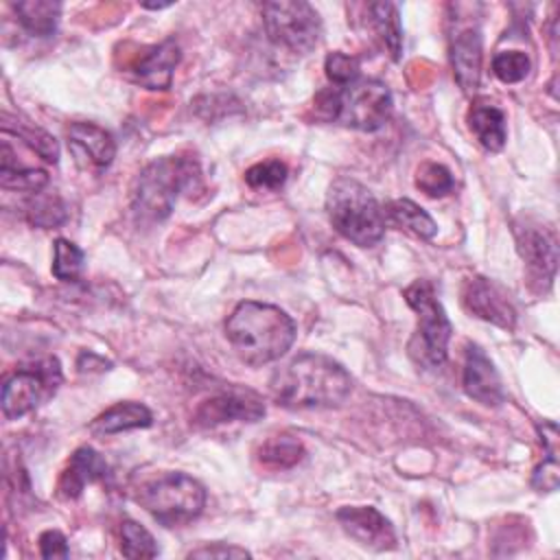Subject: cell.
Segmentation results:
<instances>
[{
    "mask_svg": "<svg viewBox=\"0 0 560 560\" xmlns=\"http://www.w3.org/2000/svg\"><path fill=\"white\" fill-rule=\"evenodd\" d=\"M352 378L341 363L319 352H302L269 378L273 400L287 409H324L341 405Z\"/></svg>",
    "mask_w": 560,
    "mask_h": 560,
    "instance_id": "obj_1",
    "label": "cell"
},
{
    "mask_svg": "<svg viewBox=\"0 0 560 560\" xmlns=\"http://www.w3.org/2000/svg\"><path fill=\"white\" fill-rule=\"evenodd\" d=\"M225 337L243 363L258 368L287 354L295 339V322L273 304L245 300L230 313Z\"/></svg>",
    "mask_w": 560,
    "mask_h": 560,
    "instance_id": "obj_2",
    "label": "cell"
},
{
    "mask_svg": "<svg viewBox=\"0 0 560 560\" xmlns=\"http://www.w3.org/2000/svg\"><path fill=\"white\" fill-rule=\"evenodd\" d=\"M199 164L195 158L164 155L147 164L133 182L131 210L142 223L164 221L179 192L199 182Z\"/></svg>",
    "mask_w": 560,
    "mask_h": 560,
    "instance_id": "obj_3",
    "label": "cell"
},
{
    "mask_svg": "<svg viewBox=\"0 0 560 560\" xmlns=\"http://www.w3.org/2000/svg\"><path fill=\"white\" fill-rule=\"evenodd\" d=\"M392 92L376 79L354 81L346 88H326L315 96V116L337 120L359 131L381 129L392 114Z\"/></svg>",
    "mask_w": 560,
    "mask_h": 560,
    "instance_id": "obj_4",
    "label": "cell"
},
{
    "mask_svg": "<svg viewBox=\"0 0 560 560\" xmlns=\"http://www.w3.org/2000/svg\"><path fill=\"white\" fill-rule=\"evenodd\" d=\"M332 228L359 247H374L385 234V214L376 197L357 179L339 177L326 195Z\"/></svg>",
    "mask_w": 560,
    "mask_h": 560,
    "instance_id": "obj_5",
    "label": "cell"
},
{
    "mask_svg": "<svg viewBox=\"0 0 560 560\" xmlns=\"http://www.w3.org/2000/svg\"><path fill=\"white\" fill-rule=\"evenodd\" d=\"M405 302L416 311L418 326L409 341V357L422 368H440L448 354V339L453 326L435 298L429 280H416L405 289Z\"/></svg>",
    "mask_w": 560,
    "mask_h": 560,
    "instance_id": "obj_6",
    "label": "cell"
},
{
    "mask_svg": "<svg viewBox=\"0 0 560 560\" xmlns=\"http://www.w3.org/2000/svg\"><path fill=\"white\" fill-rule=\"evenodd\" d=\"M140 505L164 527L195 521L206 505L203 486L184 472H164L140 488Z\"/></svg>",
    "mask_w": 560,
    "mask_h": 560,
    "instance_id": "obj_7",
    "label": "cell"
},
{
    "mask_svg": "<svg viewBox=\"0 0 560 560\" xmlns=\"http://www.w3.org/2000/svg\"><path fill=\"white\" fill-rule=\"evenodd\" d=\"M61 383V365L55 357L37 359L18 368L2 383V413L7 420H18L35 411L48 400Z\"/></svg>",
    "mask_w": 560,
    "mask_h": 560,
    "instance_id": "obj_8",
    "label": "cell"
},
{
    "mask_svg": "<svg viewBox=\"0 0 560 560\" xmlns=\"http://www.w3.org/2000/svg\"><path fill=\"white\" fill-rule=\"evenodd\" d=\"M262 24L273 44L295 55L311 52L322 35V20L317 11L302 0L265 2Z\"/></svg>",
    "mask_w": 560,
    "mask_h": 560,
    "instance_id": "obj_9",
    "label": "cell"
},
{
    "mask_svg": "<svg viewBox=\"0 0 560 560\" xmlns=\"http://www.w3.org/2000/svg\"><path fill=\"white\" fill-rule=\"evenodd\" d=\"M516 247L521 258L527 265V273L532 282H536L538 291H549L556 278L558 267V238L551 230L525 223L516 225Z\"/></svg>",
    "mask_w": 560,
    "mask_h": 560,
    "instance_id": "obj_10",
    "label": "cell"
},
{
    "mask_svg": "<svg viewBox=\"0 0 560 560\" xmlns=\"http://www.w3.org/2000/svg\"><path fill=\"white\" fill-rule=\"evenodd\" d=\"M262 416H265V405L254 392L232 389V392L214 394L203 402H199L192 420L201 427H217V424L236 422V420L256 422Z\"/></svg>",
    "mask_w": 560,
    "mask_h": 560,
    "instance_id": "obj_11",
    "label": "cell"
},
{
    "mask_svg": "<svg viewBox=\"0 0 560 560\" xmlns=\"http://www.w3.org/2000/svg\"><path fill=\"white\" fill-rule=\"evenodd\" d=\"M462 304L470 315L483 322H490L494 326H501L505 330L514 328L516 324V311L512 302L501 291V287H497L488 278H481V276L468 278L462 287Z\"/></svg>",
    "mask_w": 560,
    "mask_h": 560,
    "instance_id": "obj_12",
    "label": "cell"
},
{
    "mask_svg": "<svg viewBox=\"0 0 560 560\" xmlns=\"http://www.w3.org/2000/svg\"><path fill=\"white\" fill-rule=\"evenodd\" d=\"M337 521L350 538L368 549L385 551L396 547L394 525L372 505H346L337 512Z\"/></svg>",
    "mask_w": 560,
    "mask_h": 560,
    "instance_id": "obj_13",
    "label": "cell"
},
{
    "mask_svg": "<svg viewBox=\"0 0 560 560\" xmlns=\"http://www.w3.org/2000/svg\"><path fill=\"white\" fill-rule=\"evenodd\" d=\"M462 385H464V392L468 394V398H472L486 407H497L505 398L501 376H499L494 363L488 359L483 348H479L477 343H466Z\"/></svg>",
    "mask_w": 560,
    "mask_h": 560,
    "instance_id": "obj_14",
    "label": "cell"
},
{
    "mask_svg": "<svg viewBox=\"0 0 560 560\" xmlns=\"http://www.w3.org/2000/svg\"><path fill=\"white\" fill-rule=\"evenodd\" d=\"M481 59H483V46H481L479 28L477 26L457 28L451 37V63H453L455 79L466 94H472L479 88Z\"/></svg>",
    "mask_w": 560,
    "mask_h": 560,
    "instance_id": "obj_15",
    "label": "cell"
},
{
    "mask_svg": "<svg viewBox=\"0 0 560 560\" xmlns=\"http://www.w3.org/2000/svg\"><path fill=\"white\" fill-rule=\"evenodd\" d=\"M179 63V46L173 37L162 44L149 46L131 66L133 81L147 90H166L171 88L175 66Z\"/></svg>",
    "mask_w": 560,
    "mask_h": 560,
    "instance_id": "obj_16",
    "label": "cell"
},
{
    "mask_svg": "<svg viewBox=\"0 0 560 560\" xmlns=\"http://www.w3.org/2000/svg\"><path fill=\"white\" fill-rule=\"evenodd\" d=\"M68 144L79 160L96 168H107L116 155L112 133L94 122H72L68 127Z\"/></svg>",
    "mask_w": 560,
    "mask_h": 560,
    "instance_id": "obj_17",
    "label": "cell"
},
{
    "mask_svg": "<svg viewBox=\"0 0 560 560\" xmlns=\"http://www.w3.org/2000/svg\"><path fill=\"white\" fill-rule=\"evenodd\" d=\"M107 475V462L90 446H81L72 453L66 470L59 479V494L63 499H77L83 488L92 481H98Z\"/></svg>",
    "mask_w": 560,
    "mask_h": 560,
    "instance_id": "obj_18",
    "label": "cell"
},
{
    "mask_svg": "<svg viewBox=\"0 0 560 560\" xmlns=\"http://www.w3.org/2000/svg\"><path fill=\"white\" fill-rule=\"evenodd\" d=\"M468 127L488 151H501L508 138L505 114L490 101H475L468 109Z\"/></svg>",
    "mask_w": 560,
    "mask_h": 560,
    "instance_id": "obj_19",
    "label": "cell"
},
{
    "mask_svg": "<svg viewBox=\"0 0 560 560\" xmlns=\"http://www.w3.org/2000/svg\"><path fill=\"white\" fill-rule=\"evenodd\" d=\"M151 422H153V416L142 402L127 400V402H116L114 407L98 413L92 420L90 431L94 435H114V433H122V431H131V429L151 427Z\"/></svg>",
    "mask_w": 560,
    "mask_h": 560,
    "instance_id": "obj_20",
    "label": "cell"
},
{
    "mask_svg": "<svg viewBox=\"0 0 560 560\" xmlns=\"http://www.w3.org/2000/svg\"><path fill=\"white\" fill-rule=\"evenodd\" d=\"M18 22L33 37H50L57 31L61 4L52 0H22L13 4Z\"/></svg>",
    "mask_w": 560,
    "mask_h": 560,
    "instance_id": "obj_21",
    "label": "cell"
},
{
    "mask_svg": "<svg viewBox=\"0 0 560 560\" xmlns=\"http://www.w3.org/2000/svg\"><path fill=\"white\" fill-rule=\"evenodd\" d=\"M370 24L381 39L383 48L392 55L394 61L400 59L402 50V28H400V15L398 7L394 2H372L368 4Z\"/></svg>",
    "mask_w": 560,
    "mask_h": 560,
    "instance_id": "obj_22",
    "label": "cell"
},
{
    "mask_svg": "<svg viewBox=\"0 0 560 560\" xmlns=\"http://www.w3.org/2000/svg\"><path fill=\"white\" fill-rule=\"evenodd\" d=\"M385 221H392L396 228H402L420 238H433L438 234L435 221L411 199H394L383 208Z\"/></svg>",
    "mask_w": 560,
    "mask_h": 560,
    "instance_id": "obj_23",
    "label": "cell"
},
{
    "mask_svg": "<svg viewBox=\"0 0 560 560\" xmlns=\"http://www.w3.org/2000/svg\"><path fill=\"white\" fill-rule=\"evenodd\" d=\"M304 457V446L293 435H273L258 448V459L267 468H291Z\"/></svg>",
    "mask_w": 560,
    "mask_h": 560,
    "instance_id": "obj_24",
    "label": "cell"
},
{
    "mask_svg": "<svg viewBox=\"0 0 560 560\" xmlns=\"http://www.w3.org/2000/svg\"><path fill=\"white\" fill-rule=\"evenodd\" d=\"M0 184L4 190H20V192L35 195L48 186V173L42 168H22L11 160L2 158Z\"/></svg>",
    "mask_w": 560,
    "mask_h": 560,
    "instance_id": "obj_25",
    "label": "cell"
},
{
    "mask_svg": "<svg viewBox=\"0 0 560 560\" xmlns=\"http://www.w3.org/2000/svg\"><path fill=\"white\" fill-rule=\"evenodd\" d=\"M83 271V252L68 238H57L52 245V276L61 282H77Z\"/></svg>",
    "mask_w": 560,
    "mask_h": 560,
    "instance_id": "obj_26",
    "label": "cell"
},
{
    "mask_svg": "<svg viewBox=\"0 0 560 560\" xmlns=\"http://www.w3.org/2000/svg\"><path fill=\"white\" fill-rule=\"evenodd\" d=\"M120 551L125 558H155L160 553L155 538L131 518L120 523Z\"/></svg>",
    "mask_w": 560,
    "mask_h": 560,
    "instance_id": "obj_27",
    "label": "cell"
},
{
    "mask_svg": "<svg viewBox=\"0 0 560 560\" xmlns=\"http://www.w3.org/2000/svg\"><path fill=\"white\" fill-rule=\"evenodd\" d=\"M68 212L63 201L57 195L35 192L33 199L26 203V219L37 228H57L66 221Z\"/></svg>",
    "mask_w": 560,
    "mask_h": 560,
    "instance_id": "obj_28",
    "label": "cell"
},
{
    "mask_svg": "<svg viewBox=\"0 0 560 560\" xmlns=\"http://www.w3.org/2000/svg\"><path fill=\"white\" fill-rule=\"evenodd\" d=\"M2 129H4V133H15L22 142H26L42 160H46V162H57L59 160V144H57V140L50 136V133H46L44 129H39V127H33V125H24V122H18L15 127H11V125H2Z\"/></svg>",
    "mask_w": 560,
    "mask_h": 560,
    "instance_id": "obj_29",
    "label": "cell"
},
{
    "mask_svg": "<svg viewBox=\"0 0 560 560\" xmlns=\"http://www.w3.org/2000/svg\"><path fill=\"white\" fill-rule=\"evenodd\" d=\"M287 164L280 160H265L245 171V182L247 186L256 190H278L287 182Z\"/></svg>",
    "mask_w": 560,
    "mask_h": 560,
    "instance_id": "obj_30",
    "label": "cell"
},
{
    "mask_svg": "<svg viewBox=\"0 0 560 560\" xmlns=\"http://www.w3.org/2000/svg\"><path fill=\"white\" fill-rule=\"evenodd\" d=\"M416 186L429 197H444L455 188L451 171L438 162H424L416 173Z\"/></svg>",
    "mask_w": 560,
    "mask_h": 560,
    "instance_id": "obj_31",
    "label": "cell"
},
{
    "mask_svg": "<svg viewBox=\"0 0 560 560\" xmlns=\"http://www.w3.org/2000/svg\"><path fill=\"white\" fill-rule=\"evenodd\" d=\"M529 57L521 50H501L492 57V72L501 83H518L529 74Z\"/></svg>",
    "mask_w": 560,
    "mask_h": 560,
    "instance_id": "obj_32",
    "label": "cell"
},
{
    "mask_svg": "<svg viewBox=\"0 0 560 560\" xmlns=\"http://www.w3.org/2000/svg\"><path fill=\"white\" fill-rule=\"evenodd\" d=\"M324 70L328 81L335 88H346L354 81H359V72H361V61L354 55H346V52H330L324 61Z\"/></svg>",
    "mask_w": 560,
    "mask_h": 560,
    "instance_id": "obj_33",
    "label": "cell"
},
{
    "mask_svg": "<svg viewBox=\"0 0 560 560\" xmlns=\"http://www.w3.org/2000/svg\"><path fill=\"white\" fill-rule=\"evenodd\" d=\"M39 553L42 558H68L70 556V549H68V542H66V536L57 529H46L42 536H39Z\"/></svg>",
    "mask_w": 560,
    "mask_h": 560,
    "instance_id": "obj_34",
    "label": "cell"
},
{
    "mask_svg": "<svg viewBox=\"0 0 560 560\" xmlns=\"http://www.w3.org/2000/svg\"><path fill=\"white\" fill-rule=\"evenodd\" d=\"M532 486L538 490H556L558 488V459L556 455H549L536 470L532 477Z\"/></svg>",
    "mask_w": 560,
    "mask_h": 560,
    "instance_id": "obj_35",
    "label": "cell"
},
{
    "mask_svg": "<svg viewBox=\"0 0 560 560\" xmlns=\"http://www.w3.org/2000/svg\"><path fill=\"white\" fill-rule=\"evenodd\" d=\"M188 558H249V551L243 547L225 545V542H212V545L192 549Z\"/></svg>",
    "mask_w": 560,
    "mask_h": 560,
    "instance_id": "obj_36",
    "label": "cell"
},
{
    "mask_svg": "<svg viewBox=\"0 0 560 560\" xmlns=\"http://www.w3.org/2000/svg\"><path fill=\"white\" fill-rule=\"evenodd\" d=\"M109 361H105L103 357H98V354H94V352H81L79 354V361H77V368L81 370V372H92V370H98V372H103V370H109Z\"/></svg>",
    "mask_w": 560,
    "mask_h": 560,
    "instance_id": "obj_37",
    "label": "cell"
}]
</instances>
